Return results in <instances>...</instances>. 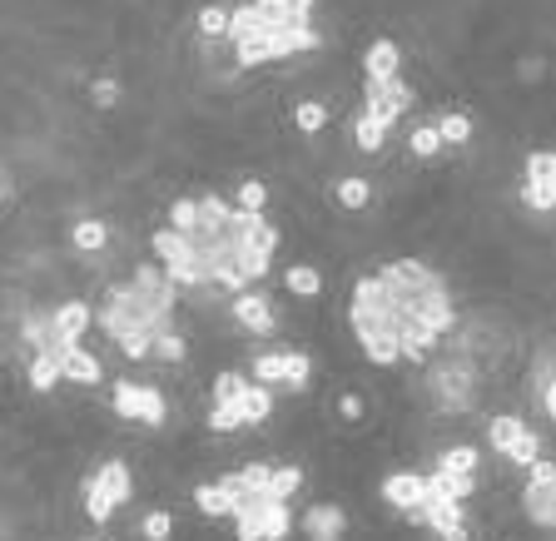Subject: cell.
I'll return each instance as SVG.
<instances>
[{
	"mask_svg": "<svg viewBox=\"0 0 556 541\" xmlns=\"http://www.w3.org/2000/svg\"><path fill=\"white\" fill-rule=\"evenodd\" d=\"M408 323H413V308H408L403 298H392L378 273H367V279L353 283V294H348V329H353L358 348H363V358L373 368L403 363L398 338H403Z\"/></svg>",
	"mask_w": 556,
	"mask_h": 541,
	"instance_id": "obj_1",
	"label": "cell"
},
{
	"mask_svg": "<svg viewBox=\"0 0 556 541\" xmlns=\"http://www.w3.org/2000/svg\"><path fill=\"white\" fill-rule=\"evenodd\" d=\"M95 323L105 329L109 343H119L125 358H150V343L174 329V313H154L130 283H109L105 308H95Z\"/></svg>",
	"mask_w": 556,
	"mask_h": 541,
	"instance_id": "obj_2",
	"label": "cell"
},
{
	"mask_svg": "<svg viewBox=\"0 0 556 541\" xmlns=\"http://www.w3.org/2000/svg\"><path fill=\"white\" fill-rule=\"evenodd\" d=\"M269 417H273V388L234 373V368H224L214 377V408L204 417L209 433H238V427H259Z\"/></svg>",
	"mask_w": 556,
	"mask_h": 541,
	"instance_id": "obj_3",
	"label": "cell"
},
{
	"mask_svg": "<svg viewBox=\"0 0 556 541\" xmlns=\"http://www.w3.org/2000/svg\"><path fill=\"white\" fill-rule=\"evenodd\" d=\"M427 398L442 417H462L482 402V373L473 353H427Z\"/></svg>",
	"mask_w": 556,
	"mask_h": 541,
	"instance_id": "obj_4",
	"label": "cell"
},
{
	"mask_svg": "<svg viewBox=\"0 0 556 541\" xmlns=\"http://www.w3.org/2000/svg\"><path fill=\"white\" fill-rule=\"evenodd\" d=\"M130 497H134L130 462H105L100 472H90V482H85V492H80V506H85V517L95 521V527H105V521L115 517Z\"/></svg>",
	"mask_w": 556,
	"mask_h": 541,
	"instance_id": "obj_5",
	"label": "cell"
},
{
	"mask_svg": "<svg viewBox=\"0 0 556 541\" xmlns=\"http://www.w3.org/2000/svg\"><path fill=\"white\" fill-rule=\"evenodd\" d=\"M323 36L313 30V21H298V25H269V36L259 46H244L238 50V70H259L269 60H288V55H308L319 50Z\"/></svg>",
	"mask_w": 556,
	"mask_h": 541,
	"instance_id": "obj_6",
	"label": "cell"
},
{
	"mask_svg": "<svg viewBox=\"0 0 556 541\" xmlns=\"http://www.w3.org/2000/svg\"><path fill=\"white\" fill-rule=\"evenodd\" d=\"M423 506L417 512H408V521H417V527H427L438 541H467V502H452L442 487H432V477L423 472Z\"/></svg>",
	"mask_w": 556,
	"mask_h": 541,
	"instance_id": "obj_7",
	"label": "cell"
},
{
	"mask_svg": "<svg viewBox=\"0 0 556 541\" xmlns=\"http://www.w3.org/2000/svg\"><path fill=\"white\" fill-rule=\"evenodd\" d=\"M150 248H154V259H159V269L169 273V283L174 288H199L204 283V269H199V254H194L190 234H174V229H154L150 234Z\"/></svg>",
	"mask_w": 556,
	"mask_h": 541,
	"instance_id": "obj_8",
	"label": "cell"
},
{
	"mask_svg": "<svg viewBox=\"0 0 556 541\" xmlns=\"http://www.w3.org/2000/svg\"><path fill=\"white\" fill-rule=\"evenodd\" d=\"M487 442H492L497 458H507L512 467H521V472L542 458V433H532V427L521 423V417H512V412H497V417L487 423Z\"/></svg>",
	"mask_w": 556,
	"mask_h": 541,
	"instance_id": "obj_9",
	"label": "cell"
},
{
	"mask_svg": "<svg viewBox=\"0 0 556 541\" xmlns=\"http://www.w3.org/2000/svg\"><path fill=\"white\" fill-rule=\"evenodd\" d=\"M249 377L263 383V388H288V392H303L308 377H313V358L298 353V348H279V353H259L249 363Z\"/></svg>",
	"mask_w": 556,
	"mask_h": 541,
	"instance_id": "obj_10",
	"label": "cell"
},
{
	"mask_svg": "<svg viewBox=\"0 0 556 541\" xmlns=\"http://www.w3.org/2000/svg\"><path fill=\"white\" fill-rule=\"evenodd\" d=\"M109 408H115L125 423H140V427H165V417H169L165 392L144 388V383H115V388H109Z\"/></svg>",
	"mask_w": 556,
	"mask_h": 541,
	"instance_id": "obj_11",
	"label": "cell"
},
{
	"mask_svg": "<svg viewBox=\"0 0 556 541\" xmlns=\"http://www.w3.org/2000/svg\"><path fill=\"white\" fill-rule=\"evenodd\" d=\"M521 512H527V521L542 531L556 527V467L546 458H536L532 467H527V487H521Z\"/></svg>",
	"mask_w": 556,
	"mask_h": 541,
	"instance_id": "obj_12",
	"label": "cell"
},
{
	"mask_svg": "<svg viewBox=\"0 0 556 541\" xmlns=\"http://www.w3.org/2000/svg\"><path fill=\"white\" fill-rule=\"evenodd\" d=\"M521 204L536 214L556 209V154L552 150H532L527 154V184H521Z\"/></svg>",
	"mask_w": 556,
	"mask_h": 541,
	"instance_id": "obj_13",
	"label": "cell"
},
{
	"mask_svg": "<svg viewBox=\"0 0 556 541\" xmlns=\"http://www.w3.org/2000/svg\"><path fill=\"white\" fill-rule=\"evenodd\" d=\"M294 527L308 541H344L348 537V512L338 502H313L303 517H294Z\"/></svg>",
	"mask_w": 556,
	"mask_h": 541,
	"instance_id": "obj_14",
	"label": "cell"
},
{
	"mask_svg": "<svg viewBox=\"0 0 556 541\" xmlns=\"http://www.w3.org/2000/svg\"><path fill=\"white\" fill-rule=\"evenodd\" d=\"M130 288L154 308V313H174V304H179V288L169 283V273L159 269V263H140L134 279H130Z\"/></svg>",
	"mask_w": 556,
	"mask_h": 541,
	"instance_id": "obj_15",
	"label": "cell"
},
{
	"mask_svg": "<svg viewBox=\"0 0 556 541\" xmlns=\"http://www.w3.org/2000/svg\"><path fill=\"white\" fill-rule=\"evenodd\" d=\"M423 492H427L423 472H388V477L378 482V497L392 506V512H403V517L423 506Z\"/></svg>",
	"mask_w": 556,
	"mask_h": 541,
	"instance_id": "obj_16",
	"label": "cell"
},
{
	"mask_svg": "<svg viewBox=\"0 0 556 541\" xmlns=\"http://www.w3.org/2000/svg\"><path fill=\"white\" fill-rule=\"evenodd\" d=\"M50 313H55V338H60V348H80V338L90 333V323H95V308L85 304V298H70V304L50 308Z\"/></svg>",
	"mask_w": 556,
	"mask_h": 541,
	"instance_id": "obj_17",
	"label": "cell"
},
{
	"mask_svg": "<svg viewBox=\"0 0 556 541\" xmlns=\"http://www.w3.org/2000/svg\"><path fill=\"white\" fill-rule=\"evenodd\" d=\"M234 318H238V329H249V333H259V338H269L273 329H279V318H273V304L263 294H234Z\"/></svg>",
	"mask_w": 556,
	"mask_h": 541,
	"instance_id": "obj_18",
	"label": "cell"
},
{
	"mask_svg": "<svg viewBox=\"0 0 556 541\" xmlns=\"http://www.w3.org/2000/svg\"><path fill=\"white\" fill-rule=\"evenodd\" d=\"M21 338L30 353H65L55 338V313H50V308H30V313L21 318Z\"/></svg>",
	"mask_w": 556,
	"mask_h": 541,
	"instance_id": "obj_19",
	"label": "cell"
},
{
	"mask_svg": "<svg viewBox=\"0 0 556 541\" xmlns=\"http://www.w3.org/2000/svg\"><path fill=\"white\" fill-rule=\"evenodd\" d=\"M403 70V46L398 40H373V46L363 50V75L367 80H392V75Z\"/></svg>",
	"mask_w": 556,
	"mask_h": 541,
	"instance_id": "obj_20",
	"label": "cell"
},
{
	"mask_svg": "<svg viewBox=\"0 0 556 541\" xmlns=\"http://www.w3.org/2000/svg\"><path fill=\"white\" fill-rule=\"evenodd\" d=\"M60 383L100 388V383H105V368H100L95 353H85V348H65V358H60Z\"/></svg>",
	"mask_w": 556,
	"mask_h": 541,
	"instance_id": "obj_21",
	"label": "cell"
},
{
	"mask_svg": "<svg viewBox=\"0 0 556 541\" xmlns=\"http://www.w3.org/2000/svg\"><path fill=\"white\" fill-rule=\"evenodd\" d=\"M259 15L269 25H298V21H313V5L319 0H254Z\"/></svg>",
	"mask_w": 556,
	"mask_h": 541,
	"instance_id": "obj_22",
	"label": "cell"
},
{
	"mask_svg": "<svg viewBox=\"0 0 556 541\" xmlns=\"http://www.w3.org/2000/svg\"><path fill=\"white\" fill-rule=\"evenodd\" d=\"M532 398H536V412H542V423L556 417V398H552V353H536L532 363Z\"/></svg>",
	"mask_w": 556,
	"mask_h": 541,
	"instance_id": "obj_23",
	"label": "cell"
},
{
	"mask_svg": "<svg viewBox=\"0 0 556 541\" xmlns=\"http://www.w3.org/2000/svg\"><path fill=\"white\" fill-rule=\"evenodd\" d=\"M60 358H65V353H30V368H25L30 388H36V392L55 388V383H60Z\"/></svg>",
	"mask_w": 556,
	"mask_h": 541,
	"instance_id": "obj_24",
	"label": "cell"
},
{
	"mask_svg": "<svg viewBox=\"0 0 556 541\" xmlns=\"http://www.w3.org/2000/svg\"><path fill=\"white\" fill-rule=\"evenodd\" d=\"M70 244L80 248V254H100V248L109 244V224L105 219H80V224L70 229Z\"/></svg>",
	"mask_w": 556,
	"mask_h": 541,
	"instance_id": "obj_25",
	"label": "cell"
},
{
	"mask_svg": "<svg viewBox=\"0 0 556 541\" xmlns=\"http://www.w3.org/2000/svg\"><path fill=\"white\" fill-rule=\"evenodd\" d=\"M284 288L294 298H319L323 294V273L308 269V263H294V269H284Z\"/></svg>",
	"mask_w": 556,
	"mask_h": 541,
	"instance_id": "obj_26",
	"label": "cell"
},
{
	"mask_svg": "<svg viewBox=\"0 0 556 541\" xmlns=\"http://www.w3.org/2000/svg\"><path fill=\"white\" fill-rule=\"evenodd\" d=\"M353 144H358L363 154H378L383 144H388V125H378L373 115H363V110H358V119H353Z\"/></svg>",
	"mask_w": 556,
	"mask_h": 541,
	"instance_id": "obj_27",
	"label": "cell"
},
{
	"mask_svg": "<svg viewBox=\"0 0 556 541\" xmlns=\"http://www.w3.org/2000/svg\"><path fill=\"white\" fill-rule=\"evenodd\" d=\"M438 472H467V477H477V472H482V452L467 448V442H457V448H448L438 458Z\"/></svg>",
	"mask_w": 556,
	"mask_h": 541,
	"instance_id": "obj_28",
	"label": "cell"
},
{
	"mask_svg": "<svg viewBox=\"0 0 556 541\" xmlns=\"http://www.w3.org/2000/svg\"><path fill=\"white\" fill-rule=\"evenodd\" d=\"M333 199L344 204V209H367L373 184H367V179H358V175H348V179H338V184H333Z\"/></svg>",
	"mask_w": 556,
	"mask_h": 541,
	"instance_id": "obj_29",
	"label": "cell"
},
{
	"mask_svg": "<svg viewBox=\"0 0 556 541\" xmlns=\"http://www.w3.org/2000/svg\"><path fill=\"white\" fill-rule=\"evenodd\" d=\"M432 130H438L442 144H467V140H473V119L457 115V110H448V115L432 119Z\"/></svg>",
	"mask_w": 556,
	"mask_h": 541,
	"instance_id": "obj_30",
	"label": "cell"
},
{
	"mask_svg": "<svg viewBox=\"0 0 556 541\" xmlns=\"http://www.w3.org/2000/svg\"><path fill=\"white\" fill-rule=\"evenodd\" d=\"M194 506H199L204 517L219 521V517H229V492L219 482H199V487H194Z\"/></svg>",
	"mask_w": 556,
	"mask_h": 541,
	"instance_id": "obj_31",
	"label": "cell"
},
{
	"mask_svg": "<svg viewBox=\"0 0 556 541\" xmlns=\"http://www.w3.org/2000/svg\"><path fill=\"white\" fill-rule=\"evenodd\" d=\"M427 477H432V487H442L452 502H467V497L477 492V477H467V472H438V467H432Z\"/></svg>",
	"mask_w": 556,
	"mask_h": 541,
	"instance_id": "obj_32",
	"label": "cell"
},
{
	"mask_svg": "<svg viewBox=\"0 0 556 541\" xmlns=\"http://www.w3.org/2000/svg\"><path fill=\"white\" fill-rule=\"evenodd\" d=\"M294 125H298V134L328 130V105H319V100H303V105L294 110Z\"/></svg>",
	"mask_w": 556,
	"mask_h": 541,
	"instance_id": "obj_33",
	"label": "cell"
},
{
	"mask_svg": "<svg viewBox=\"0 0 556 541\" xmlns=\"http://www.w3.org/2000/svg\"><path fill=\"white\" fill-rule=\"evenodd\" d=\"M184 353H190V343L179 338L174 329H169V333H159V338L150 343V358H159V363H184Z\"/></svg>",
	"mask_w": 556,
	"mask_h": 541,
	"instance_id": "obj_34",
	"label": "cell"
},
{
	"mask_svg": "<svg viewBox=\"0 0 556 541\" xmlns=\"http://www.w3.org/2000/svg\"><path fill=\"white\" fill-rule=\"evenodd\" d=\"M263 204H269V184H263V179H244V184H238L234 209H244V214H263Z\"/></svg>",
	"mask_w": 556,
	"mask_h": 541,
	"instance_id": "obj_35",
	"label": "cell"
},
{
	"mask_svg": "<svg viewBox=\"0 0 556 541\" xmlns=\"http://www.w3.org/2000/svg\"><path fill=\"white\" fill-rule=\"evenodd\" d=\"M194 224H199V204H194L190 194L169 204V229H174V234H194Z\"/></svg>",
	"mask_w": 556,
	"mask_h": 541,
	"instance_id": "obj_36",
	"label": "cell"
},
{
	"mask_svg": "<svg viewBox=\"0 0 556 541\" xmlns=\"http://www.w3.org/2000/svg\"><path fill=\"white\" fill-rule=\"evenodd\" d=\"M408 150H413L417 159H438V154H442V140H438V130H432V125H417V130L408 134Z\"/></svg>",
	"mask_w": 556,
	"mask_h": 541,
	"instance_id": "obj_37",
	"label": "cell"
},
{
	"mask_svg": "<svg viewBox=\"0 0 556 541\" xmlns=\"http://www.w3.org/2000/svg\"><path fill=\"white\" fill-rule=\"evenodd\" d=\"M224 30H229V5H204L199 11V36L224 40Z\"/></svg>",
	"mask_w": 556,
	"mask_h": 541,
	"instance_id": "obj_38",
	"label": "cell"
},
{
	"mask_svg": "<svg viewBox=\"0 0 556 541\" xmlns=\"http://www.w3.org/2000/svg\"><path fill=\"white\" fill-rule=\"evenodd\" d=\"M140 531H144V541H169V537H174V517H169V512H159V506H154V512H144Z\"/></svg>",
	"mask_w": 556,
	"mask_h": 541,
	"instance_id": "obj_39",
	"label": "cell"
},
{
	"mask_svg": "<svg viewBox=\"0 0 556 541\" xmlns=\"http://www.w3.org/2000/svg\"><path fill=\"white\" fill-rule=\"evenodd\" d=\"M90 100H95V110L119 105V80H115V75H100V80L90 85Z\"/></svg>",
	"mask_w": 556,
	"mask_h": 541,
	"instance_id": "obj_40",
	"label": "cell"
},
{
	"mask_svg": "<svg viewBox=\"0 0 556 541\" xmlns=\"http://www.w3.org/2000/svg\"><path fill=\"white\" fill-rule=\"evenodd\" d=\"M338 417H344V423H363V398L344 392V398H338Z\"/></svg>",
	"mask_w": 556,
	"mask_h": 541,
	"instance_id": "obj_41",
	"label": "cell"
},
{
	"mask_svg": "<svg viewBox=\"0 0 556 541\" xmlns=\"http://www.w3.org/2000/svg\"><path fill=\"white\" fill-rule=\"evenodd\" d=\"M0 209H5V175H0Z\"/></svg>",
	"mask_w": 556,
	"mask_h": 541,
	"instance_id": "obj_42",
	"label": "cell"
},
{
	"mask_svg": "<svg viewBox=\"0 0 556 541\" xmlns=\"http://www.w3.org/2000/svg\"><path fill=\"white\" fill-rule=\"evenodd\" d=\"M80 541H105V537H80Z\"/></svg>",
	"mask_w": 556,
	"mask_h": 541,
	"instance_id": "obj_43",
	"label": "cell"
}]
</instances>
